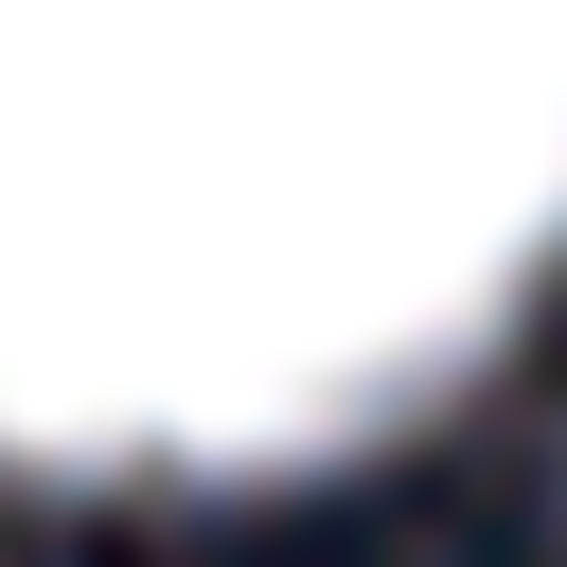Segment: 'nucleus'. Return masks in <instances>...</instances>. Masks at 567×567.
<instances>
[{
	"label": "nucleus",
	"mask_w": 567,
	"mask_h": 567,
	"mask_svg": "<svg viewBox=\"0 0 567 567\" xmlns=\"http://www.w3.org/2000/svg\"><path fill=\"white\" fill-rule=\"evenodd\" d=\"M567 266V0H0V461L319 478Z\"/></svg>",
	"instance_id": "obj_1"
}]
</instances>
